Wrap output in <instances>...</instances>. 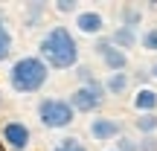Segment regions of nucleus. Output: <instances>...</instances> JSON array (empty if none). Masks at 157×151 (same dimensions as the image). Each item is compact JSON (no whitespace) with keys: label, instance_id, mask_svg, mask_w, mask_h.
Here are the masks:
<instances>
[{"label":"nucleus","instance_id":"4","mask_svg":"<svg viewBox=\"0 0 157 151\" xmlns=\"http://www.w3.org/2000/svg\"><path fill=\"white\" fill-rule=\"evenodd\" d=\"M105 99H108V93H105V87H102L99 78L90 81V84H76L73 93H70V105H73L76 113H96V111H102Z\"/></svg>","mask_w":157,"mask_h":151},{"label":"nucleus","instance_id":"1","mask_svg":"<svg viewBox=\"0 0 157 151\" xmlns=\"http://www.w3.org/2000/svg\"><path fill=\"white\" fill-rule=\"evenodd\" d=\"M38 55L44 58V64L50 70H76L82 50H78L76 35L70 32L64 23H56V26H50L44 35H41Z\"/></svg>","mask_w":157,"mask_h":151},{"label":"nucleus","instance_id":"14","mask_svg":"<svg viewBox=\"0 0 157 151\" xmlns=\"http://www.w3.org/2000/svg\"><path fill=\"white\" fill-rule=\"evenodd\" d=\"M44 9H47V3H41V0H38V3H29V6H26V17H23V26H26V29H35V26L41 23Z\"/></svg>","mask_w":157,"mask_h":151},{"label":"nucleus","instance_id":"13","mask_svg":"<svg viewBox=\"0 0 157 151\" xmlns=\"http://www.w3.org/2000/svg\"><path fill=\"white\" fill-rule=\"evenodd\" d=\"M134 128L140 137H151L157 134V113H140V116L134 119Z\"/></svg>","mask_w":157,"mask_h":151},{"label":"nucleus","instance_id":"12","mask_svg":"<svg viewBox=\"0 0 157 151\" xmlns=\"http://www.w3.org/2000/svg\"><path fill=\"white\" fill-rule=\"evenodd\" d=\"M140 23H143V9H140V6H131V3H125L122 9H119V26L137 29Z\"/></svg>","mask_w":157,"mask_h":151},{"label":"nucleus","instance_id":"25","mask_svg":"<svg viewBox=\"0 0 157 151\" xmlns=\"http://www.w3.org/2000/svg\"><path fill=\"white\" fill-rule=\"evenodd\" d=\"M105 151H117V148H105Z\"/></svg>","mask_w":157,"mask_h":151},{"label":"nucleus","instance_id":"24","mask_svg":"<svg viewBox=\"0 0 157 151\" xmlns=\"http://www.w3.org/2000/svg\"><path fill=\"white\" fill-rule=\"evenodd\" d=\"M0 108H3V90H0Z\"/></svg>","mask_w":157,"mask_h":151},{"label":"nucleus","instance_id":"23","mask_svg":"<svg viewBox=\"0 0 157 151\" xmlns=\"http://www.w3.org/2000/svg\"><path fill=\"white\" fill-rule=\"evenodd\" d=\"M3 23H9V17H6V12L0 9V26H3Z\"/></svg>","mask_w":157,"mask_h":151},{"label":"nucleus","instance_id":"21","mask_svg":"<svg viewBox=\"0 0 157 151\" xmlns=\"http://www.w3.org/2000/svg\"><path fill=\"white\" fill-rule=\"evenodd\" d=\"M140 151H157V134L140 137Z\"/></svg>","mask_w":157,"mask_h":151},{"label":"nucleus","instance_id":"7","mask_svg":"<svg viewBox=\"0 0 157 151\" xmlns=\"http://www.w3.org/2000/svg\"><path fill=\"white\" fill-rule=\"evenodd\" d=\"M87 134L96 142H117L125 134V128H122V122L117 116H93L90 125H87Z\"/></svg>","mask_w":157,"mask_h":151},{"label":"nucleus","instance_id":"10","mask_svg":"<svg viewBox=\"0 0 157 151\" xmlns=\"http://www.w3.org/2000/svg\"><path fill=\"white\" fill-rule=\"evenodd\" d=\"M102 87H105L108 96H113V99H122V96L131 90V76H128V73H108L105 81H102Z\"/></svg>","mask_w":157,"mask_h":151},{"label":"nucleus","instance_id":"18","mask_svg":"<svg viewBox=\"0 0 157 151\" xmlns=\"http://www.w3.org/2000/svg\"><path fill=\"white\" fill-rule=\"evenodd\" d=\"M90 81H96L93 67L90 64H76V84H90Z\"/></svg>","mask_w":157,"mask_h":151},{"label":"nucleus","instance_id":"9","mask_svg":"<svg viewBox=\"0 0 157 151\" xmlns=\"http://www.w3.org/2000/svg\"><path fill=\"white\" fill-rule=\"evenodd\" d=\"M131 108H134L137 113H157V90L148 87V84L137 87L134 99H131Z\"/></svg>","mask_w":157,"mask_h":151},{"label":"nucleus","instance_id":"3","mask_svg":"<svg viewBox=\"0 0 157 151\" xmlns=\"http://www.w3.org/2000/svg\"><path fill=\"white\" fill-rule=\"evenodd\" d=\"M35 116L47 131H64L76 122V111L64 96H44L35 105Z\"/></svg>","mask_w":157,"mask_h":151},{"label":"nucleus","instance_id":"20","mask_svg":"<svg viewBox=\"0 0 157 151\" xmlns=\"http://www.w3.org/2000/svg\"><path fill=\"white\" fill-rule=\"evenodd\" d=\"M52 9H56L58 15H76L82 6H78L76 0H56V3H52Z\"/></svg>","mask_w":157,"mask_h":151},{"label":"nucleus","instance_id":"22","mask_svg":"<svg viewBox=\"0 0 157 151\" xmlns=\"http://www.w3.org/2000/svg\"><path fill=\"white\" fill-rule=\"evenodd\" d=\"M148 76H151V78H157V61L151 64V67H148Z\"/></svg>","mask_w":157,"mask_h":151},{"label":"nucleus","instance_id":"2","mask_svg":"<svg viewBox=\"0 0 157 151\" xmlns=\"http://www.w3.org/2000/svg\"><path fill=\"white\" fill-rule=\"evenodd\" d=\"M50 73L52 70L44 64L41 55H17L15 61L9 64V87L12 93L17 96H32V93H41L50 81Z\"/></svg>","mask_w":157,"mask_h":151},{"label":"nucleus","instance_id":"17","mask_svg":"<svg viewBox=\"0 0 157 151\" xmlns=\"http://www.w3.org/2000/svg\"><path fill=\"white\" fill-rule=\"evenodd\" d=\"M113 148H117V151H140V140L131 137V134H122L117 142H113Z\"/></svg>","mask_w":157,"mask_h":151},{"label":"nucleus","instance_id":"16","mask_svg":"<svg viewBox=\"0 0 157 151\" xmlns=\"http://www.w3.org/2000/svg\"><path fill=\"white\" fill-rule=\"evenodd\" d=\"M50 151H90V148L84 145L78 137H61V140H58Z\"/></svg>","mask_w":157,"mask_h":151},{"label":"nucleus","instance_id":"8","mask_svg":"<svg viewBox=\"0 0 157 151\" xmlns=\"http://www.w3.org/2000/svg\"><path fill=\"white\" fill-rule=\"evenodd\" d=\"M73 23H76V32L87 35V38H102L105 35V26H108L105 15L99 9H78Z\"/></svg>","mask_w":157,"mask_h":151},{"label":"nucleus","instance_id":"19","mask_svg":"<svg viewBox=\"0 0 157 151\" xmlns=\"http://www.w3.org/2000/svg\"><path fill=\"white\" fill-rule=\"evenodd\" d=\"M140 47L148 52H157V26L154 29H146V32L140 35Z\"/></svg>","mask_w":157,"mask_h":151},{"label":"nucleus","instance_id":"6","mask_svg":"<svg viewBox=\"0 0 157 151\" xmlns=\"http://www.w3.org/2000/svg\"><path fill=\"white\" fill-rule=\"evenodd\" d=\"M93 52L99 55L102 67H105L108 73H125V70H128V52H122L119 47H113L108 35L96 38V44H93Z\"/></svg>","mask_w":157,"mask_h":151},{"label":"nucleus","instance_id":"5","mask_svg":"<svg viewBox=\"0 0 157 151\" xmlns=\"http://www.w3.org/2000/svg\"><path fill=\"white\" fill-rule=\"evenodd\" d=\"M0 140L9 151H29L32 148V128L23 119L9 116L0 122Z\"/></svg>","mask_w":157,"mask_h":151},{"label":"nucleus","instance_id":"11","mask_svg":"<svg viewBox=\"0 0 157 151\" xmlns=\"http://www.w3.org/2000/svg\"><path fill=\"white\" fill-rule=\"evenodd\" d=\"M108 38H111V44L119 47L122 52H128L131 47L140 44V32H137V29H128V26H117L111 35H108Z\"/></svg>","mask_w":157,"mask_h":151},{"label":"nucleus","instance_id":"15","mask_svg":"<svg viewBox=\"0 0 157 151\" xmlns=\"http://www.w3.org/2000/svg\"><path fill=\"white\" fill-rule=\"evenodd\" d=\"M12 47H15V35H12L9 23H3L0 26V61H6L12 55Z\"/></svg>","mask_w":157,"mask_h":151}]
</instances>
